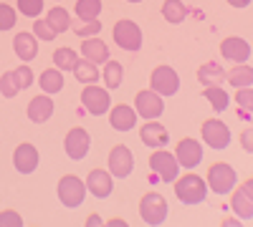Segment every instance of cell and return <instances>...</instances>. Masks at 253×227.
<instances>
[{
    "mask_svg": "<svg viewBox=\"0 0 253 227\" xmlns=\"http://www.w3.org/2000/svg\"><path fill=\"white\" fill-rule=\"evenodd\" d=\"M198 81L203 86H220L225 81V71L218 61H208V64H203L198 68Z\"/></svg>",
    "mask_w": 253,
    "mask_h": 227,
    "instance_id": "obj_23",
    "label": "cell"
},
{
    "mask_svg": "<svg viewBox=\"0 0 253 227\" xmlns=\"http://www.w3.org/2000/svg\"><path fill=\"white\" fill-rule=\"evenodd\" d=\"M107 225H109V227H126L129 222H126V220H119V217H114V220H109Z\"/></svg>",
    "mask_w": 253,
    "mask_h": 227,
    "instance_id": "obj_44",
    "label": "cell"
},
{
    "mask_svg": "<svg viewBox=\"0 0 253 227\" xmlns=\"http://www.w3.org/2000/svg\"><path fill=\"white\" fill-rule=\"evenodd\" d=\"M33 35L41 38V40H53L58 33L51 28L48 20H33Z\"/></svg>",
    "mask_w": 253,
    "mask_h": 227,
    "instance_id": "obj_37",
    "label": "cell"
},
{
    "mask_svg": "<svg viewBox=\"0 0 253 227\" xmlns=\"http://www.w3.org/2000/svg\"><path fill=\"white\" fill-rule=\"evenodd\" d=\"M203 141L210 149H225L230 144V129L220 119H208L203 121Z\"/></svg>",
    "mask_w": 253,
    "mask_h": 227,
    "instance_id": "obj_10",
    "label": "cell"
},
{
    "mask_svg": "<svg viewBox=\"0 0 253 227\" xmlns=\"http://www.w3.org/2000/svg\"><path fill=\"white\" fill-rule=\"evenodd\" d=\"M38 149L33 144H18L15 152H13V167L20 174H33L38 169Z\"/></svg>",
    "mask_w": 253,
    "mask_h": 227,
    "instance_id": "obj_15",
    "label": "cell"
},
{
    "mask_svg": "<svg viewBox=\"0 0 253 227\" xmlns=\"http://www.w3.org/2000/svg\"><path fill=\"white\" fill-rule=\"evenodd\" d=\"M175 159H177L180 167H185V169L198 167V164L203 162V147H200V141L190 139V136L180 139L177 141V149H175Z\"/></svg>",
    "mask_w": 253,
    "mask_h": 227,
    "instance_id": "obj_13",
    "label": "cell"
},
{
    "mask_svg": "<svg viewBox=\"0 0 253 227\" xmlns=\"http://www.w3.org/2000/svg\"><path fill=\"white\" fill-rule=\"evenodd\" d=\"M172 187H175V197L182 204H200V202H205V195H208V184L198 174H185V177L175 179Z\"/></svg>",
    "mask_w": 253,
    "mask_h": 227,
    "instance_id": "obj_1",
    "label": "cell"
},
{
    "mask_svg": "<svg viewBox=\"0 0 253 227\" xmlns=\"http://www.w3.org/2000/svg\"><path fill=\"white\" fill-rule=\"evenodd\" d=\"M81 53H84V58L86 61H91V64H107L109 61V48H107V43H104L101 38H96V35H91V38H86L81 43Z\"/></svg>",
    "mask_w": 253,
    "mask_h": 227,
    "instance_id": "obj_21",
    "label": "cell"
},
{
    "mask_svg": "<svg viewBox=\"0 0 253 227\" xmlns=\"http://www.w3.org/2000/svg\"><path fill=\"white\" fill-rule=\"evenodd\" d=\"M53 116V98L48 94H38L28 101V119L33 124H46Z\"/></svg>",
    "mask_w": 253,
    "mask_h": 227,
    "instance_id": "obj_18",
    "label": "cell"
},
{
    "mask_svg": "<svg viewBox=\"0 0 253 227\" xmlns=\"http://www.w3.org/2000/svg\"><path fill=\"white\" fill-rule=\"evenodd\" d=\"M150 169L162 182H175L177 179V172H180V164H177L175 154L165 152V149H155L152 157H150Z\"/></svg>",
    "mask_w": 253,
    "mask_h": 227,
    "instance_id": "obj_7",
    "label": "cell"
},
{
    "mask_svg": "<svg viewBox=\"0 0 253 227\" xmlns=\"http://www.w3.org/2000/svg\"><path fill=\"white\" fill-rule=\"evenodd\" d=\"M99 225H101V217H99V215H89L86 227H99Z\"/></svg>",
    "mask_w": 253,
    "mask_h": 227,
    "instance_id": "obj_43",
    "label": "cell"
},
{
    "mask_svg": "<svg viewBox=\"0 0 253 227\" xmlns=\"http://www.w3.org/2000/svg\"><path fill=\"white\" fill-rule=\"evenodd\" d=\"M13 51L20 61H33L38 53V40L33 33H18L13 38Z\"/></svg>",
    "mask_w": 253,
    "mask_h": 227,
    "instance_id": "obj_22",
    "label": "cell"
},
{
    "mask_svg": "<svg viewBox=\"0 0 253 227\" xmlns=\"http://www.w3.org/2000/svg\"><path fill=\"white\" fill-rule=\"evenodd\" d=\"M122 81H124V68H122V64L109 58L107 64H104V84H107V89H119Z\"/></svg>",
    "mask_w": 253,
    "mask_h": 227,
    "instance_id": "obj_26",
    "label": "cell"
},
{
    "mask_svg": "<svg viewBox=\"0 0 253 227\" xmlns=\"http://www.w3.org/2000/svg\"><path fill=\"white\" fill-rule=\"evenodd\" d=\"M79 64V53L74 48H58L53 51V66L58 71H74Z\"/></svg>",
    "mask_w": 253,
    "mask_h": 227,
    "instance_id": "obj_28",
    "label": "cell"
},
{
    "mask_svg": "<svg viewBox=\"0 0 253 227\" xmlns=\"http://www.w3.org/2000/svg\"><path fill=\"white\" fill-rule=\"evenodd\" d=\"M114 40H117V46L122 51H129V53H137L142 48V31L139 26L134 23V20L129 18H122L114 23V31H112Z\"/></svg>",
    "mask_w": 253,
    "mask_h": 227,
    "instance_id": "obj_4",
    "label": "cell"
},
{
    "mask_svg": "<svg viewBox=\"0 0 253 227\" xmlns=\"http://www.w3.org/2000/svg\"><path fill=\"white\" fill-rule=\"evenodd\" d=\"M220 53L225 61H233V64H246L251 58V46L248 40L238 38V35H230V38H223L220 43Z\"/></svg>",
    "mask_w": 253,
    "mask_h": 227,
    "instance_id": "obj_16",
    "label": "cell"
},
{
    "mask_svg": "<svg viewBox=\"0 0 253 227\" xmlns=\"http://www.w3.org/2000/svg\"><path fill=\"white\" fill-rule=\"evenodd\" d=\"M18 84H15V78H13V71H5L3 76H0V94H3L5 98H13L18 94Z\"/></svg>",
    "mask_w": 253,
    "mask_h": 227,
    "instance_id": "obj_36",
    "label": "cell"
},
{
    "mask_svg": "<svg viewBox=\"0 0 253 227\" xmlns=\"http://www.w3.org/2000/svg\"><path fill=\"white\" fill-rule=\"evenodd\" d=\"M205 98L210 101V106H213L215 111H225L228 109V94L223 91V86H205Z\"/></svg>",
    "mask_w": 253,
    "mask_h": 227,
    "instance_id": "obj_32",
    "label": "cell"
},
{
    "mask_svg": "<svg viewBox=\"0 0 253 227\" xmlns=\"http://www.w3.org/2000/svg\"><path fill=\"white\" fill-rule=\"evenodd\" d=\"M58 199L63 207H79V204L86 199V182H81L76 174H66L58 179Z\"/></svg>",
    "mask_w": 253,
    "mask_h": 227,
    "instance_id": "obj_5",
    "label": "cell"
},
{
    "mask_svg": "<svg viewBox=\"0 0 253 227\" xmlns=\"http://www.w3.org/2000/svg\"><path fill=\"white\" fill-rule=\"evenodd\" d=\"M134 111H137V116H142L147 121H150V119H160L162 111H165V101L152 89L150 91H139L134 96Z\"/></svg>",
    "mask_w": 253,
    "mask_h": 227,
    "instance_id": "obj_11",
    "label": "cell"
},
{
    "mask_svg": "<svg viewBox=\"0 0 253 227\" xmlns=\"http://www.w3.org/2000/svg\"><path fill=\"white\" fill-rule=\"evenodd\" d=\"M15 20H18L15 10L8 3H0V31H10L15 26Z\"/></svg>",
    "mask_w": 253,
    "mask_h": 227,
    "instance_id": "obj_38",
    "label": "cell"
},
{
    "mask_svg": "<svg viewBox=\"0 0 253 227\" xmlns=\"http://www.w3.org/2000/svg\"><path fill=\"white\" fill-rule=\"evenodd\" d=\"M228 5H233V8H248L251 0H228Z\"/></svg>",
    "mask_w": 253,
    "mask_h": 227,
    "instance_id": "obj_42",
    "label": "cell"
},
{
    "mask_svg": "<svg viewBox=\"0 0 253 227\" xmlns=\"http://www.w3.org/2000/svg\"><path fill=\"white\" fill-rule=\"evenodd\" d=\"M251 139H253V129H246V131L241 134V144H243V149H246L248 154L253 152V141H251Z\"/></svg>",
    "mask_w": 253,
    "mask_h": 227,
    "instance_id": "obj_41",
    "label": "cell"
},
{
    "mask_svg": "<svg viewBox=\"0 0 253 227\" xmlns=\"http://www.w3.org/2000/svg\"><path fill=\"white\" fill-rule=\"evenodd\" d=\"M114 190V177L109 169H91L86 177V192H91L96 199L109 197Z\"/></svg>",
    "mask_w": 253,
    "mask_h": 227,
    "instance_id": "obj_14",
    "label": "cell"
},
{
    "mask_svg": "<svg viewBox=\"0 0 253 227\" xmlns=\"http://www.w3.org/2000/svg\"><path fill=\"white\" fill-rule=\"evenodd\" d=\"M150 89L155 94H160L162 98L165 96H175L180 91V76L172 66H157L150 76Z\"/></svg>",
    "mask_w": 253,
    "mask_h": 227,
    "instance_id": "obj_6",
    "label": "cell"
},
{
    "mask_svg": "<svg viewBox=\"0 0 253 227\" xmlns=\"http://www.w3.org/2000/svg\"><path fill=\"white\" fill-rule=\"evenodd\" d=\"M134 169V157H132V149L124 147V144H117V147H112L109 152V172L112 177H129Z\"/></svg>",
    "mask_w": 253,
    "mask_h": 227,
    "instance_id": "obj_12",
    "label": "cell"
},
{
    "mask_svg": "<svg viewBox=\"0 0 253 227\" xmlns=\"http://www.w3.org/2000/svg\"><path fill=\"white\" fill-rule=\"evenodd\" d=\"M0 227H23V217L15 210H3L0 212Z\"/></svg>",
    "mask_w": 253,
    "mask_h": 227,
    "instance_id": "obj_39",
    "label": "cell"
},
{
    "mask_svg": "<svg viewBox=\"0 0 253 227\" xmlns=\"http://www.w3.org/2000/svg\"><path fill=\"white\" fill-rule=\"evenodd\" d=\"M139 136H142V144H147V147H152V149H165L167 141H170V134H167V129L162 127L160 121H152V119L142 127Z\"/></svg>",
    "mask_w": 253,
    "mask_h": 227,
    "instance_id": "obj_17",
    "label": "cell"
},
{
    "mask_svg": "<svg viewBox=\"0 0 253 227\" xmlns=\"http://www.w3.org/2000/svg\"><path fill=\"white\" fill-rule=\"evenodd\" d=\"M46 20L51 23V28L56 31V33H66L69 28H71V15H69V10L66 8H51L48 10V15H46Z\"/></svg>",
    "mask_w": 253,
    "mask_h": 227,
    "instance_id": "obj_27",
    "label": "cell"
},
{
    "mask_svg": "<svg viewBox=\"0 0 253 227\" xmlns=\"http://www.w3.org/2000/svg\"><path fill=\"white\" fill-rule=\"evenodd\" d=\"M139 217H142V222L152 225V227L162 225L167 220V199L160 192L142 195V199H139Z\"/></svg>",
    "mask_w": 253,
    "mask_h": 227,
    "instance_id": "obj_2",
    "label": "cell"
},
{
    "mask_svg": "<svg viewBox=\"0 0 253 227\" xmlns=\"http://www.w3.org/2000/svg\"><path fill=\"white\" fill-rule=\"evenodd\" d=\"M236 101H238L241 111L251 114V106H253V91H251V86H246V89H238V94H236Z\"/></svg>",
    "mask_w": 253,
    "mask_h": 227,
    "instance_id": "obj_40",
    "label": "cell"
},
{
    "mask_svg": "<svg viewBox=\"0 0 253 227\" xmlns=\"http://www.w3.org/2000/svg\"><path fill=\"white\" fill-rule=\"evenodd\" d=\"M41 89H43V94H58L63 89V71H58L56 66L53 68H46V71H41Z\"/></svg>",
    "mask_w": 253,
    "mask_h": 227,
    "instance_id": "obj_24",
    "label": "cell"
},
{
    "mask_svg": "<svg viewBox=\"0 0 253 227\" xmlns=\"http://www.w3.org/2000/svg\"><path fill=\"white\" fill-rule=\"evenodd\" d=\"M109 124L117 131H132L137 127V111L126 104H119V106L109 109Z\"/></svg>",
    "mask_w": 253,
    "mask_h": 227,
    "instance_id": "obj_20",
    "label": "cell"
},
{
    "mask_svg": "<svg viewBox=\"0 0 253 227\" xmlns=\"http://www.w3.org/2000/svg\"><path fill=\"white\" fill-rule=\"evenodd\" d=\"M71 28L81 38H91L101 31V20H76V23H71Z\"/></svg>",
    "mask_w": 253,
    "mask_h": 227,
    "instance_id": "obj_33",
    "label": "cell"
},
{
    "mask_svg": "<svg viewBox=\"0 0 253 227\" xmlns=\"http://www.w3.org/2000/svg\"><path fill=\"white\" fill-rule=\"evenodd\" d=\"M76 15L79 20H96L101 13V0H76Z\"/></svg>",
    "mask_w": 253,
    "mask_h": 227,
    "instance_id": "obj_31",
    "label": "cell"
},
{
    "mask_svg": "<svg viewBox=\"0 0 253 227\" xmlns=\"http://www.w3.org/2000/svg\"><path fill=\"white\" fill-rule=\"evenodd\" d=\"M81 104L91 116H101L112 109V96L109 91L99 89L96 84H86V89L81 91Z\"/></svg>",
    "mask_w": 253,
    "mask_h": 227,
    "instance_id": "obj_8",
    "label": "cell"
},
{
    "mask_svg": "<svg viewBox=\"0 0 253 227\" xmlns=\"http://www.w3.org/2000/svg\"><path fill=\"white\" fill-rule=\"evenodd\" d=\"M230 207H233V212L243 220H251L253 217V182L246 179L243 187L233 195V202H230Z\"/></svg>",
    "mask_w": 253,
    "mask_h": 227,
    "instance_id": "obj_19",
    "label": "cell"
},
{
    "mask_svg": "<svg viewBox=\"0 0 253 227\" xmlns=\"http://www.w3.org/2000/svg\"><path fill=\"white\" fill-rule=\"evenodd\" d=\"M63 149H66L69 159L81 162L84 157L89 154V149H91V136H89V131L84 129V127H74V129L66 134V139H63Z\"/></svg>",
    "mask_w": 253,
    "mask_h": 227,
    "instance_id": "obj_9",
    "label": "cell"
},
{
    "mask_svg": "<svg viewBox=\"0 0 253 227\" xmlns=\"http://www.w3.org/2000/svg\"><path fill=\"white\" fill-rule=\"evenodd\" d=\"M13 78H15V84H18V89H20V91H26V89H31V86H33V71H31V66H28V64L18 66V68L13 71Z\"/></svg>",
    "mask_w": 253,
    "mask_h": 227,
    "instance_id": "obj_34",
    "label": "cell"
},
{
    "mask_svg": "<svg viewBox=\"0 0 253 227\" xmlns=\"http://www.w3.org/2000/svg\"><path fill=\"white\" fill-rule=\"evenodd\" d=\"M225 78H228V84H233L236 89H246V86L253 84V68L248 64H236V68L228 71Z\"/></svg>",
    "mask_w": 253,
    "mask_h": 227,
    "instance_id": "obj_25",
    "label": "cell"
},
{
    "mask_svg": "<svg viewBox=\"0 0 253 227\" xmlns=\"http://www.w3.org/2000/svg\"><path fill=\"white\" fill-rule=\"evenodd\" d=\"M74 76H76L79 84H94V81H99V68L91 61H79L76 68H74Z\"/></svg>",
    "mask_w": 253,
    "mask_h": 227,
    "instance_id": "obj_30",
    "label": "cell"
},
{
    "mask_svg": "<svg viewBox=\"0 0 253 227\" xmlns=\"http://www.w3.org/2000/svg\"><path fill=\"white\" fill-rule=\"evenodd\" d=\"M236 182H238L236 169L230 167V164H225V162L213 164V167L208 169V174H205V184H208V187L213 190L215 195H228L230 190L236 187Z\"/></svg>",
    "mask_w": 253,
    "mask_h": 227,
    "instance_id": "obj_3",
    "label": "cell"
},
{
    "mask_svg": "<svg viewBox=\"0 0 253 227\" xmlns=\"http://www.w3.org/2000/svg\"><path fill=\"white\" fill-rule=\"evenodd\" d=\"M126 3H142V0H126Z\"/></svg>",
    "mask_w": 253,
    "mask_h": 227,
    "instance_id": "obj_45",
    "label": "cell"
},
{
    "mask_svg": "<svg viewBox=\"0 0 253 227\" xmlns=\"http://www.w3.org/2000/svg\"><path fill=\"white\" fill-rule=\"evenodd\" d=\"M162 15H165L167 23L177 26V23H182V20H185L187 8L182 5V0H165V5H162Z\"/></svg>",
    "mask_w": 253,
    "mask_h": 227,
    "instance_id": "obj_29",
    "label": "cell"
},
{
    "mask_svg": "<svg viewBox=\"0 0 253 227\" xmlns=\"http://www.w3.org/2000/svg\"><path fill=\"white\" fill-rule=\"evenodd\" d=\"M18 10H20V15L38 18L41 10H43V0H18Z\"/></svg>",
    "mask_w": 253,
    "mask_h": 227,
    "instance_id": "obj_35",
    "label": "cell"
}]
</instances>
